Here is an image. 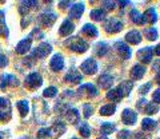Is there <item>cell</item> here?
Listing matches in <instances>:
<instances>
[{"label":"cell","mask_w":160,"mask_h":139,"mask_svg":"<svg viewBox=\"0 0 160 139\" xmlns=\"http://www.w3.org/2000/svg\"><path fill=\"white\" fill-rule=\"evenodd\" d=\"M64 46H67L69 49H72L75 52H79V54H83L88 49V43L79 36H72V38L67 39V40L64 42Z\"/></svg>","instance_id":"6da1fadb"},{"label":"cell","mask_w":160,"mask_h":139,"mask_svg":"<svg viewBox=\"0 0 160 139\" xmlns=\"http://www.w3.org/2000/svg\"><path fill=\"white\" fill-rule=\"evenodd\" d=\"M11 119V103L7 98L0 96V122H7Z\"/></svg>","instance_id":"7a4b0ae2"},{"label":"cell","mask_w":160,"mask_h":139,"mask_svg":"<svg viewBox=\"0 0 160 139\" xmlns=\"http://www.w3.org/2000/svg\"><path fill=\"white\" fill-rule=\"evenodd\" d=\"M123 28V22L118 18H108L104 23V29L108 33H116Z\"/></svg>","instance_id":"3957f363"},{"label":"cell","mask_w":160,"mask_h":139,"mask_svg":"<svg viewBox=\"0 0 160 139\" xmlns=\"http://www.w3.org/2000/svg\"><path fill=\"white\" fill-rule=\"evenodd\" d=\"M51 51H52V47H51V44H49V43H47V42L40 43L39 46L33 49V52H32V55H31V59L32 58L43 59V58H46Z\"/></svg>","instance_id":"277c9868"},{"label":"cell","mask_w":160,"mask_h":139,"mask_svg":"<svg viewBox=\"0 0 160 139\" xmlns=\"http://www.w3.org/2000/svg\"><path fill=\"white\" fill-rule=\"evenodd\" d=\"M24 83H26V87L31 88V90H35V88H38V87L42 86L43 79H42V75H40V74H38V72H31L29 75H27Z\"/></svg>","instance_id":"5b68a950"},{"label":"cell","mask_w":160,"mask_h":139,"mask_svg":"<svg viewBox=\"0 0 160 139\" xmlns=\"http://www.w3.org/2000/svg\"><path fill=\"white\" fill-rule=\"evenodd\" d=\"M80 70L86 74V75H93L98 72V63L93 58H88L87 60H84L80 66Z\"/></svg>","instance_id":"8992f818"},{"label":"cell","mask_w":160,"mask_h":139,"mask_svg":"<svg viewBox=\"0 0 160 139\" xmlns=\"http://www.w3.org/2000/svg\"><path fill=\"white\" fill-rule=\"evenodd\" d=\"M79 95L80 96H87V98H93V96H98V88L93 86V84L91 83H87V84H83V86L79 87Z\"/></svg>","instance_id":"52a82bcc"},{"label":"cell","mask_w":160,"mask_h":139,"mask_svg":"<svg viewBox=\"0 0 160 139\" xmlns=\"http://www.w3.org/2000/svg\"><path fill=\"white\" fill-rule=\"evenodd\" d=\"M9 86H19V79L15 75H11V74H3L2 78H0V88L4 90Z\"/></svg>","instance_id":"ba28073f"},{"label":"cell","mask_w":160,"mask_h":139,"mask_svg":"<svg viewBox=\"0 0 160 139\" xmlns=\"http://www.w3.org/2000/svg\"><path fill=\"white\" fill-rule=\"evenodd\" d=\"M56 13L53 12H44L42 15H39L38 18V24L39 26H44V27H48V26H52L56 20Z\"/></svg>","instance_id":"9c48e42d"},{"label":"cell","mask_w":160,"mask_h":139,"mask_svg":"<svg viewBox=\"0 0 160 139\" xmlns=\"http://www.w3.org/2000/svg\"><path fill=\"white\" fill-rule=\"evenodd\" d=\"M122 121H123V123H126V125L132 126L138 121V114L133 110H131V108H126V110L122 112Z\"/></svg>","instance_id":"30bf717a"},{"label":"cell","mask_w":160,"mask_h":139,"mask_svg":"<svg viewBox=\"0 0 160 139\" xmlns=\"http://www.w3.org/2000/svg\"><path fill=\"white\" fill-rule=\"evenodd\" d=\"M49 67H51V70L55 72L62 71L64 68V59H63L62 54H55L51 59V62H49Z\"/></svg>","instance_id":"8fae6325"},{"label":"cell","mask_w":160,"mask_h":139,"mask_svg":"<svg viewBox=\"0 0 160 139\" xmlns=\"http://www.w3.org/2000/svg\"><path fill=\"white\" fill-rule=\"evenodd\" d=\"M31 44H32V38H26L23 39V40H20L18 44H16V54L19 55H24V54H27L29 49H31Z\"/></svg>","instance_id":"7c38bea8"},{"label":"cell","mask_w":160,"mask_h":139,"mask_svg":"<svg viewBox=\"0 0 160 139\" xmlns=\"http://www.w3.org/2000/svg\"><path fill=\"white\" fill-rule=\"evenodd\" d=\"M115 48H116V51L120 56H122L123 59H129L132 55V52H131V48H129L128 46L124 42H116L115 43Z\"/></svg>","instance_id":"4fadbf2b"},{"label":"cell","mask_w":160,"mask_h":139,"mask_svg":"<svg viewBox=\"0 0 160 139\" xmlns=\"http://www.w3.org/2000/svg\"><path fill=\"white\" fill-rule=\"evenodd\" d=\"M152 55H153V48L152 47L142 48V49H139L138 54H136L138 59L140 62H143V63H149V62H151Z\"/></svg>","instance_id":"5bb4252c"},{"label":"cell","mask_w":160,"mask_h":139,"mask_svg":"<svg viewBox=\"0 0 160 139\" xmlns=\"http://www.w3.org/2000/svg\"><path fill=\"white\" fill-rule=\"evenodd\" d=\"M48 130H49V138H58L66 132V125L62 122H56L52 127H49Z\"/></svg>","instance_id":"9a60e30c"},{"label":"cell","mask_w":160,"mask_h":139,"mask_svg":"<svg viewBox=\"0 0 160 139\" xmlns=\"http://www.w3.org/2000/svg\"><path fill=\"white\" fill-rule=\"evenodd\" d=\"M75 29V26L73 23L69 20V19H66L63 23H62V27L59 28V33L62 35V36H69Z\"/></svg>","instance_id":"2e32d148"},{"label":"cell","mask_w":160,"mask_h":139,"mask_svg":"<svg viewBox=\"0 0 160 139\" xmlns=\"http://www.w3.org/2000/svg\"><path fill=\"white\" fill-rule=\"evenodd\" d=\"M64 80L66 82H69V83H80L83 80V76H82V74H80L78 70H69V71L67 72V75L64 76Z\"/></svg>","instance_id":"e0dca14e"},{"label":"cell","mask_w":160,"mask_h":139,"mask_svg":"<svg viewBox=\"0 0 160 139\" xmlns=\"http://www.w3.org/2000/svg\"><path fill=\"white\" fill-rule=\"evenodd\" d=\"M132 87H133V82L132 80H123L116 87V90L120 92V95H122V96H127V95H129Z\"/></svg>","instance_id":"ac0fdd59"},{"label":"cell","mask_w":160,"mask_h":139,"mask_svg":"<svg viewBox=\"0 0 160 139\" xmlns=\"http://www.w3.org/2000/svg\"><path fill=\"white\" fill-rule=\"evenodd\" d=\"M143 20H144V23H148V24L156 23V20H158L156 9L155 8H148L147 11L143 13Z\"/></svg>","instance_id":"d6986e66"},{"label":"cell","mask_w":160,"mask_h":139,"mask_svg":"<svg viewBox=\"0 0 160 139\" xmlns=\"http://www.w3.org/2000/svg\"><path fill=\"white\" fill-rule=\"evenodd\" d=\"M83 12H84V4L83 3H76L69 8V18L79 19L80 16H82Z\"/></svg>","instance_id":"ffe728a7"},{"label":"cell","mask_w":160,"mask_h":139,"mask_svg":"<svg viewBox=\"0 0 160 139\" xmlns=\"http://www.w3.org/2000/svg\"><path fill=\"white\" fill-rule=\"evenodd\" d=\"M144 74H146V67L142 66V64H135V66L131 68V78L132 79H142L144 76Z\"/></svg>","instance_id":"44dd1931"},{"label":"cell","mask_w":160,"mask_h":139,"mask_svg":"<svg viewBox=\"0 0 160 139\" xmlns=\"http://www.w3.org/2000/svg\"><path fill=\"white\" fill-rule=\"evenodd\" d=\"M126 40L128 43H131V44H139L140 42H142V33H140L139 31H136V29H132V31L127 32Z\"/></svg>","instance_id":"7402d4cb"},{"label":"cell","mask_w":160,"mask_h":139,"mask_svg":"<svg viewBox=\"0 0 160 139\" xmlns=\"http://www.w3.org/2000/svg\"><path fill=\"white\" fill-rule=\"evenodd\" d=\"M112 83H113V76H111L109 74H103V75L99 78V84L102 88H106L107 90V88L112 86Z\"/></svg>","instance_id":"603a6c76"},{"label":"cell","mask_w":160,"mask_h":139,"mask_svg":"<svg viewBox=\"0 0 160 139\" xmlns=\"http://www.w3.org/2000/svg\"><path fill=\"white\" fill-rule=\"evenodd\" d=\"M93 51H95V54H96L98 56H106L107 52L109 51V46L107 43H104V42H100V43H98L96 46H95Z\"/></svg>","instance_id":"cb8c5ba5"},{"label":"cell","mask_w":160,"mask_h":139,"mask_svg":"<svg viewBox=\"0 0 160 139\" xmlns=\"http://www.w3.org/2000/svg\"><path fill=\"white\" fill-rule=\"evenodd\" d=\"M82 33L87 35V36H91V38H96L99 32H98V28L95 27L93 24L87 23V24H84V26H83V28H82Z\"/></svg>","instance_id":"d4e9b609"},{"label":"cell","mask_w":160,"mask_h":139,"mask_svg":"<svg viewBox=\"0 0 160 139\" xmlns=\"http://www.w3.org/2000/svg\"><path fill=\"white\" fill-rule=\"evenodd\" d=\"M66 118H67V121H68L69 123L75 125V123L79 122L80 114H79V111L76 110V108H69V110L66 112Z\"/></svg>","instance_id":"484cf974"},{"label":"cell","mask_w":160,"mask_h":139,"mask_svg":"<svg viewBox=\"0 0 160 139\" xmlns=\"http://www.w3.org/2000/svg\"><path fill=\"white\" fill-rule=\"evenodd\" d=\"M22 6L19 7V11L23 16H26V13L29 11L31 8H36L38 7V2H22Z\"/></svg>","instance_id":"4316f807"},{"label":"cell","mask_w":160,"mask_h":139,"mask_svg":"<svg viewBox=\"0 0 160 139\" xmlns=\"http://www.w3.org/2000/svg\"><path fill=\"white\" fill-rule=\"evenodd\" d=\"M4 11H0V36H4V38H8L9 31H8V27H7V23H6V19H4Z\"/></svg>","instance_id":"83f0119b"},{"label":"cell","mask_w":160,"mask_h":139,"mask_svg":"<svg viewBox=\"0 0 160 139\" xmlns=\"http://www.w3.org/2000/svg\"><path fill=\"white\" fill-rule=\"evenodd\" d=\"M115 131V125L111 122H104L102 126H100V132L103 134V136L106 135H109V134H112Z\"/></svg>","instance_id":"f1b7e54d"},{"label":"cell","mask_w":160,"mask_h":139,"mask_svg":"<svg viewBox=\"0 0 160 139\" xmlns=\"http://www.w3.org/2000/svg\"><path fill=\"white\" fill-rule=\"evenodd\" d=\"M115 111H116V106L115 104H106V106H103L100 108V115L103 116H109V115H113Z\"/></svg>","instance_id":"f546056e"},{"label":"cell","mask_w":160,"mask_h":139,"mask_svg":"<svg viewBox=\"0 0 160 139\" xmlns=\"http://www.w3.org/2000/svg\"><path fill=\"white\" fill-rule=\"evenodd\" d=\"M16 107L19 108V112H20V115H22L23 118L29 112V104H28V100H19V102L16 103Z\"/></svg>","instance_id":"4dcf8cb0"},{"label":"cell","mask_w":160,"mask_h":139,"mask_svg":"<svg viewBox=\"0 0 160 139\" xmlns=\"http://www.w3.org/2000/svg\"><path fill=\"white\" fill-rule=\"evenodd\" d=\"M142 127L144 131H152L155 127H156V122L151 118H144L142 121Z\"/></svg>","instance_id":"1f68e13d"},{"label":"cell","mask_w":160,"mask_h":139,"mask_svg":"<svg viewBox=\"0 0 160 139\" xmlns=\"http://www.w3.org/2000/svg\"><path fill=\"white\" fill-rule=\"evenodd\" d=\"M89 16H91V19H93V20H96V22H102L104 18H106V12L103 11V9H92L91 12H89Z\"/></svg>","instance_id":"d6a6232c"},{"label":"cell","mask_w":160,"mask_h":139,"mask_svg":"<svg viewBox=\"0 0 160 139\" xmlns=\"http://www.w3.org/2000/svg\"><path fill=\"white\" fill-rule=\"evenodd\" d=\"M129 15H131V20L135 23V24H139V26H142V24H144V20H143V15L140 13L138 9H132L131 12H129Z\"/></svg>","instance_id":"836d02e7"},{"label":"cell","mask_w":160,"mask_h":139,"mask_svg":"<svg viewBox=\"0 0 160 139\" xmlns=\"http://www.w3.org/2000/svg\"><path fill=\"white\" fill-rule=\"evenodd\" d=\"M144 36H146L148 40L153 42V40H156L158 39V31L153 27H148V28L144 29Z\"/></svg>","instance_id":"e575fe53"},{"label":"cell","mask_w":160,"mask_h":139,"mask_svg":"<svg viewBox=\"0 0 160 139\" xmlns=\"http://www.w3.org/2000/svg\"><path fill=\"white\" fill-rule=\"evenodd\" d=\"M122 98L123 96L120 95V92L116 90V88H112V90H109L107 92V99H109V100H112V102H119Z\"/></svg>","instance_id":"d590c367"},{"label":"cell","mask_w":160,"mask_h":139,"mask_svg":"<svg viewBox=\"0 0 160 139\" xmlns=\"http://www.w3.org/2000/svg\"><path fill=\"white\" fill-rule=\"evenodd\" d=\"M143 111L146 114H148V115H153V114H156L159 111V106L156 103H148Z\"/></svg>","instance_id":"8d00e7d4"},{"label":"cell","mask_w":160,"mask_h":139,"mask_svg":"<svg viewBox=\"0 0 160 139\" xmlns=\"http://www.w3.org/2000/svg\"><path fill=\"white\" fill-rule=\"evenodd\" d=\"M56 94H58V88H56V87H53V86L47 87L46 90L43 91L44 98H53V96H56Z\"/></svg>","instance_id":"74e56055"},{"label":"cell","mask_w":160,"mask_h":139,"mask_svg":"<svg viewBox=\"0 0 160 139\" xmlns=\"http://www.w3.org/2000/svg\"><path fill=\"white\" fill-rule=\"evenodd\" d=\"M79 131L84 138H88L89 134H91V127L88 126V123H82L80 127H79Z\"/></svg>","instance_id":"f35d334b"},{"label":"cell","mask_w":160,"mask_h":139,"mask_svg":"<svg viewBox=\"0 0 160 139\" xmlns=\"http://www.w3.org/2000/svg\"><path fill=\"white\" fill-rule=\"evenodd\" d=\"M83 111H84V114H83V115H84V118H89V116H91L92 115V111H93V107L91 106V104H88V103H86V104H84V106H83Z\"/></svg>","instance_id":"ab89813d"},{"label":"cell","mask_w":160,"mask_h":139,"mask_svg":"<svg viewBox=\"0 0 160 139\" xmlns=\"http://www.w3.org/2000/svg\"><path fill=\"white\" fill-rule=\"evenodd\" d=\"M118 138L119 139H131L132 138V132L128 131V130H123L118 134Z\"/></svg>","instance_id":"60d3db41"},{"label":"cell","mask_w":160,"mask_h":139,"mask_svg":"<svg viewBox=\"0 0 160 139\" xmlns=\"http://www.w3.org/2000/svg\"><path fill=\"white\" fill-rule=\"evenodd\" d=\"M103 4V11L106 12V11H111V9H113L115 8V2H103L102 3Z\"/></svg>","instance_id":"b9f144b4"},{"label":"cell","mask_w":160,"mask_h":139,"mask_svg":"<svg viewBox=\"0 0 160 139\" xmlns=\"http://www.w3.org/2000/svg\"><path fill=\"white\" fill-rule=\"evenodd\" d=\"M147 104H148V102L146 100V99H139V100H138V103H136V106H138V108H139V110H144V108H146V106H147Z\"/></svg>","instance_id":"7bdbcfd3"},{"label":"cell","mask_w":160,"mask_h":139,"mask_svg":"<svg viewBox=\"0 0 160 139\" xmlns=\"http://www.w3.org/2000/svg\"><path fill=\"white\" fill-rule=\"evenodd\" d=\"M7 64H8V59H7V56L4 55V54L0 52V68L6 67Z\"/></svg>","instance_id":"ee69618b"},{"label":"cell","mask_w":160,"mask_h":139,"mask_svg":"<svg viewBox=\"0 0 160 139\" xmlns=\"http://www.w3.org/2000/svg\"><path fill=\"white\" fill-rule=\"evenodd\" d=\"M149 88H151V83H146V84H143V86H140L139 92L140 94H147Z\"/></svg>","instance_id":"f6af8a7d"},{"label":"cell","mask_w":160,"mask_h":139,"mask_svg":"<svg viewBox=\"0 0 160 139\" xmlns=\"http://www.w3.org/2000/svg\"><path fill=\"white\" fill-rule=\"evenodd\" d=\"M152 98L155 103H160V88L159 90H155V92L152 94Z\"/></svg>","instance_id":"bcb514c9"},{"label":"cell","mask_w":160,"mask_h":139,"mask_svg":"<svg viewBox=\"0 0 160 139\" xmlns=\"http://www.w3.org/2000/svg\"><path fill=\"white\" fill-rule=\"evenodd\" d=\"M152 68L156 71L158 74H160V59H156V60L153 62V64H152Z\"/></svg>","instance_id":"7dc6e473"},{"label":"cell","mask_w":160,"mask_h":139,"mask_svg":"<svg viewBox=\"0 0 160 139\" xmlns=\"http://www.w3.org/2000/svg\"><path fill=\"white\" fill-rule=\"evenodd\" d=\"M153 54H156V55H158V56H160V43L158 44V46H156V47H155V48H153Z\"/></svg>","instance_id":"c3c4849f"},{"label":"cell","mask_w":160,"mask_h":139,"mask_svg":"<svg viewBox=\"0 0 160 139\" xmlns=\"http://www.w3.org/2000/svg\"><path fill=\"white\" fill-rule=\"evenodd\" d=\"M127 4H129V2H120V7H126Z\"/></svg>","instance_id":"681fc988"},{"label":"cell","mask_w":160,"mask_h":139,"mask_svg":"<svg viewBox=\"0 0 160 139\" xmlns=\"http://www.w3.org/2000/svg\"><path fill=\"white\" fill-rule=\"evenodd\" d=\"M156 83L160 86V74H158V76H156Z\"/></svg>","instance_id":"f907efd6"},{"label":"cell","mask_w":160,"mask_h":139,"mask_svg":"<svg viewBox=\"0 0 160 139\" xmlns=\"http://www.w3.org/2000/svg\"><path fill=\"white\" fill-rule=\"evenodd\" d=\"M98 139H108L107 136H100V138H98Z\"/></svg>","instance_id":"816d5d0a"},{"label":"cell","mask_w":160,"mask_h":139,"mask_svg":"<svg viewBox=\"0 0 160 139\" xmlns=\"http://www.w3.org/2000/svg\"><path fill=\"white\" fill-rule=\"evenodd\" d=\"M0 139H3V136H2V134H0Z\"/></svg>","instance_id":"f5cc1de1"},{"label":"cell","mask_w":160,"mask_h":139,"mask_svg":"<svg viewBox=\"0 0 160 139\" xmlns=\"http://www.w3.org/2000/svg\"><path fill=\"white\" fill-rule=\"evenodd\" d=\"M72 139H79V138H72Z\"/></svg>","instance_id":"db71d44e"}]
</instances>
